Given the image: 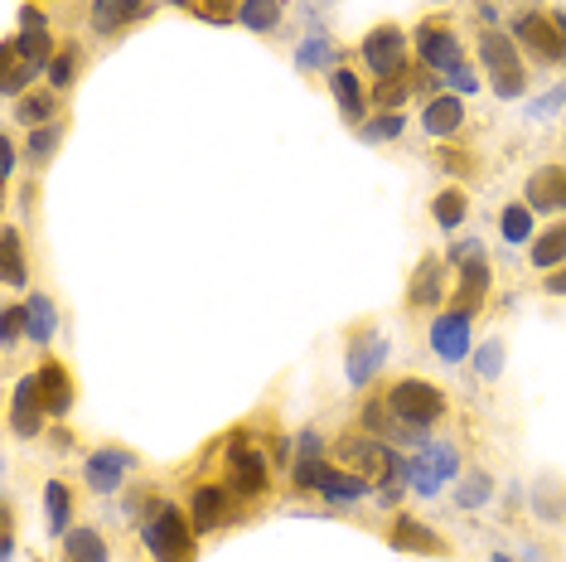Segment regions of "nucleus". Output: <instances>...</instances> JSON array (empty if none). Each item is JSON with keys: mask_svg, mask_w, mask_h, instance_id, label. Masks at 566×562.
<instances>
[{"mask_svg": "<svg viewBox=\"0 0 566 562\" xmlns=\"http://www.w3.org/2000/svg\"><path fill=\"white\" fill-rule=\"evenodd\" d=\"M329 456H334V466L358 470L364 480H373V495H378L382 504H397L402 490H411L407 456H402V446H392V441H378V437H368V431H344V437H334Z\"/></svg>", "mask_w": 566, "mask_h": 562, "instance_id": "nucleus-1", "label": "nucleus"}, {"mask_svg": "<svg viewBox=\"0 0 566 562\" xmlns=\"http://www.w3.org/2000/svg\"><path fill=\"white\" fill-rule=\"evenodd\" d=\"M140 548L150 562H195V519L179 504L156 500V509H146L140 519Z\"/></svg>", "mask_w": 566, "mask_h": 562, "instance_id": "nucleus-2", "label": "nucleus"}, {"mask_svg": "<svg viewBox=\"0 0 566 562\" xmlns=\"http://www.w3.org/2000/svg\"><path fill=\"white\" fill-rule=\"evenodd\" d=\"M474 49H480V69L489 79V93H499L504 102H523L527 93V69H523V49L513 44L509 30H480V40H474Z\"/></svg>", "mask_w": 566, "mask_h": 562, "instance_id": "nucleus-3", "label": "nucleus"}, {"mask_svg": "<svg viewBox=\"0 0 566 562\" xmlns=\"http://www.w3.org/2000/svg\"><path fill=\"white\" fill-rule=\"evenodd\" d=\"M388 407L402 422H411V427H421V431H431L436 422H446L450 417V398H446V388L441 383H431V378H421V374H407V378H397L388 393Z\"/></svg>", "mask_w": 566, "mask_h": 562, "instance_id": "nucleus-4", "label": "nucleus"}, {"mask_svg": "<svg viewBox=\"0 0 566 562\" xmlns=\"http://www.w3.org/2000/svg\"><path fill=\"white\" fill-rule=\"evenodd\" d=\"M223 461H228V485H233V495L242 504L262 500V495L272 490V461H266V451L248 437V431H233V437H228Z\"/></svg>", "mask_w": 566, "mask_h": 562, "instance_id": "nucleus-5", "label": "nucleus"}, {"mask_svg": "<svg viewBox=\"0 0 566 562\" xmlns=\"http://www.w3.org/2000/svg\"><path fill=\"white\" fill-rule=\"evenodd\" d=\"M388 354H392V344L378 325L349 330V340H344V383H349V388H368V383L388 368Z\"/></svg>", "mask_w": 566, "mask_h": 562, "instance_id": "nucleus-6", "label": "nucleus"}, {"mask_svg": "<svg viewBox=\"0 0 566 562\" xmlns=\"http://www.w3.org/2000/svg\"><path fill=\"white\" fill-rule=\"evenodd\" d=\"M509 34H513V44H518L523 54L537 63V69H566L562 30L552 24V15H543V10H523V15L513 20Z\"/></svg>", "mask_w": 566, "mask_h": 562, "instance_id": "nucleus-7", "label": "nucleus"}, {"mask_svg": "<svg viewBox=\"0 0 566 562\" xmlns=\"http://www.w3.org/2000/svg\"><path fill=\"white\" fill-rule=\"evenodd\" d=\"M427 344L431 354L450 368H460L474 354V315L465 311H436V321L427 325Z\"/></svg>", "mask_w": 566, "mask_h": 562, "instance_id": "nucleus-8", "label": "nucleus"}, {"mask_svg": "<svg viewBox=\"0 0 566 562\" xmlns=\"http://www.w3.org/2000/svg\"><path fill=\"white\" fill-rule=\"evenodd\" d=\"M189 519H195V533H213V529H223V523L242 519V500L233 495L228 480H203V485H195V495H189Z\"/></svg>", "mask_w": 566, "mask_h": 562, "instance_id": "nucleus-9", "label": "nucleus"}, {"mask_svg": "<svg viewBox=\"0 0 566 562\" xmlns=\"http://www.w3.org/2000/svg\"><path fill=\"white\" fill-rule=\"evenodd\" d=\"M407 54H411V40L397 24H378V30H368L364 44H358V59L368 63L373 79H397V73H407Z\"/></svg>", "mask_w": 566, "mask_h": 562, "instance_id": "nucleus-10", "label": "nucleus"}, {"mask_svg": "<svg viewBox=\"0 0 566 562\" xmlns=\"http://www.w3.org/2000/svg\"><path fill=\"white\" fill-rule=\"evenodd\" d=\"M136 470H140L136 451H126V446H97V451L83 461V480L93 495H117Z\"/></svg>", "mask_w": 566, "mask_h": 562, "instance_id": "nucleus-11", "label": "nucleus"}, {"mask_svg": "<svg viewBox=\"0 0 566 562\" xmlns=\"http://www.w3.org/2000/svg\"><path fill=\"white\" fill-rule=\"evenodd\" d=\"M450 296V262L427 252L417 267H411L407 281V311H441V301Z\"/></svg>", "mask_w": 566, "mask_h": 562, "instance_id": "nucleus-12", "label": "nucleus"}, {"mask_svg": "<svg viewBox=\"0 0 566 562\" xmlns=\"http://www.w3.org/2000/svg\"><path fill=\"white\" fill-rule=\"evenodd\" d=\"M358 422H364L368 437L392 441V446H407V451H421V446L431 441L421 427H411V422L397 417L392 407H388V398H368V403H364V417H358Z\"/></svg>", "mask_w": 566, "mask_h": 562, "instance_id": "nucleus-13", "label": "nucleus"}, {"mask_svg": "<svg viewBox=\"0 0 566 562\" xmlns=\"http://www.w3.org/2000/svg\"><path fill=\"white\" fill-rule=\"evenodd\" d=\"M411 49H417L421 69H431V73H450L455 63H465L460 34H455V30H446V24H421V30L411 34Z\"/></svg>", "mask_w": 566, "mask_h": 562, "instance_id": "nucleus-14", "label": "nucleus"}, {"mask_svg": "<svg viewBox=\"0 0 566 562\" xmlns=\"http://www.w3.org/2000/svg\"><path fill=\"white\" fill-rule=\"evenodd\" d=\"M44 422H49V407H44V393H40V374H24L10 393V431L15 437H44Z\"/></svg>", "mask_w": 566, "mask_h": 562, "instance_id": "nucleus-15", "label": "nucleus"}, {"mask_svg": "<svg viewBox=\"0 0 566 562\" xmlns=\"http://www.w3.org/2000/svg\"><path fill=\"white\" fill-rule=\"evenodd\" d=\"M523 199L533 214H562L566 219V165H537L523 185Z\"/></svg>", "mask_w": 566, "mask_h": 562, "instance_id": "nucleus-16", "label": "nucleus"}, {"mask_svg": "<svg viewBox=\"0 0 566 562\" xmlns=\"http://www.w3.org/2000/svg\"><path fill=\"white\" fill-rule=\"evenodd\" d=\"M388 543L397 553H421V558H450V543L441 533L431 529V523H421L417 514H397L388 523Z\"/></svg>", "mask_w": 566, "mask_h": 562, "instance_id": "nucleus-17", "label": "nucleus"}, {"mask_svg": "<svg viewBox=\"0 0 566 562\" xmlns=\"http://www.w3.org/2000/svg\"><path fill=\"white\" fill-rule=\"evenodd\" d=\"M329 93H334V107L344 112V122H349V126L368 122V87H364V79H358L349 63L329 69Z\"/></svg>", "mask_w": 566, "mask_h": 562, "instance_id": "nucleus-18", "label": "nucleus"}, {"mask_svg": "<svg viewBox=\"0 0 566 562\" xmlns=\"http://www.w3.org/2000/svg\"><path fill=\"white\" fill-rule=\"evenodd\" d=\"M460 126H465V97H455V93H436L427 107H421V132H427L431 140L460 136Z\"/></svg>", "mask_w": 566, "mask_h": 562, "instance_id": "nucleus-19", "label": "nucleus"}, {"mask_svg": "<svg viewBox=\"0 0 566 562\" xmlns=\"http://www.w3.org/2000/svg\"><path fill=\"white\" fill-rule=\"evenodd\" d=\"M489 281H494V272H489L484 252H480V258H470V262H460V287L450 291V311L474 315L484 305V296H489Z\"/></svg>", "mask_w": 566, "mask_h": 562, "instance_id": "nucleus-20", "label": "nucleus"}, {"mask_svg": "<svg viewBox=\"0 0 566 562\" xmlns=\"http://www.w3.org/2000/svg\"><path fill=\"white\" fill-rule=\"evenodd\" d=\"M146 15H156V6H132V0H93L87 24H93L97 40H112V34H122L132 20H146Z\"/></svg>", "mask_w": 566, "mask_h": 562, "instance_id": "nucleus-21", "label": "nucleus"}, {"mask_svg": "<svg viewBox=\"0 0 566 562\" xmlns=\"http://www.w3.org/2000/svg\"><path fill=\"white\" fill-rule=\"evenodd\" d=\"M319 495H325L329 509H354L358 500H368V495H373V480H364L358 470H344V466L329 461L325 480H319Z\"/></svg>", "mask_w": 566, "mask_h": 562, "instance_id": "nucleus-22", "label": "nucleus"}, {"mask_svg": "<svg viewBox=\"0 0 566 562\" xmlns=\"http://www.w3.org/2000/svg\"><path fill=\"white\" fill-rule=\"evenodd\" d=\"M40 374V393H44V407H49V417H69L73 413V403H78V388H73V374L63 368L59 360H49L34 368Z\"/></svg>", "mask_w": 566, "mask_h": 562, "instance_id": "nucleus-23", "label": "nucleus"}, {"mask_svg": "<svg viewBox=\"0 0 566 562\" xmlns=\"http://www.w3.org/2000/svg\"><path fill=\"white\" fill-rule=\"evenodd\" d=\"M24 335L34 340V350H49L59 335V305L49 291H30L24 296Z\"/></svg>", "mask_w": 566, "mask_h": 562, "instance_id": "nucleus-24", "label": "nucleus"}, {"mask_svg": "<svg viewBox=\"0 0 566 562\" xmlns=\"http://www.w3.org/2000/svg\"><path fill=\"white\" fill-rule=\"evenodd\" d=\"M63 562H112V548L102 539V529L73 523V529L63 533Z\"/></svg>", "mask_w": 566, "mask_h": 562, "instance_id": "nucleus-25", "label": "nucleus"}, {"mask_svg": "<svg viewBox=\"0 0 566 562\" xmlns=\"http://www.w3.org/2000/svg\"><path fill=\"white\" fill-rule=\"evenodd\" d=\"M527 258H533L537 272H557V267H566V219L547 223L543 233H537V242H527Z\"/></svg>", "mask_w": 566, "mask_h": 562, "instance_id": "nucleus-26", "label": "nucleus"}, {"mask_svg": "<svg viewBox=\"0 0 566 562\" xmlns=\"http://www.w3.org/2000/svg\"><path fill=\"white\" fill-rule=\"evenodd\" d=\"M494 495H499V485H494V476L489 470H465V476L455 480V504L465 509V514H480V509H489L494 504Z\"/></svg>", "mask_w": 566, "mask_h": 562, "instance_id": "nucleus-27", "label": "nucleus"}, {"mask_svg": "<svg viewBox=\"0 0 566 562\" xmlns=\"http://www.w3.org/2000/svg\"><path fill=\"white\" fill-rule=\"evenodd\" d=\"M0 272H6V287L10 291L30 287V267H24V238H20L15 223H6V233H0Z\"/></svg>", "mask_w": 566, "mask_h": 562, "instance_id": "nucleus-28", "label": "nucleus"}, {"mask_svg": "<svg viewBox=\"0 0 566 562\" xmlns=\"http://www.w3.org/2000/svg\"><path fill=\"white\" fill-rule=\"evenodd\" d=\"M499 238H504L509 248H523V242L537 238V214L527 209V199L504 204V209H499Z\"/></svg>", "mask_w": 566, "mask_h": 562, "instance_id": "nucleus-29", "label": "nucleus"}, {"mask_svg": "<svg viewBox=\"0 0 566 562\" xmlns=\"http://www.w3.org/2000/svg\"><path fill=\"white\" fill-rule=\"evenodd\" d=\"M339 63H344V54L334 49V40L325 30H311L301 44H295V69H305V73L311 69H339Z\"/></svg>", "mask_w": 566, "mask_h": 562, "instance_id": "nucleus-30", "label": "nucleus"}, {"mask_svg": "<svg viewBox=\"0 0 566 562\" xmlns=\"http://www.w3.org/2000/svg\"><path fill=\"white\" fill-rule=\"evenodd\" d=\"M44 514H49V539L63 543V533L73 529V490L63 480L44 485Z\"/></svg>", "mask_w": 566, "mask_h": 562, "instance_id": "nucleus-31", "label": "nucleus"}, {"mask_svg": "<svg viewBox=\"0 0 566 562\" xmlns=\"http://www.w3.org/2000/svg\"><path fill=\"white\" fill-rule=\"evenodd\" d=\"M465 214H470V195L460 185H450L441 189V195L431 199V219L441 233H460V223H465Z\"/></svg>", "mask_w": 566, "mask_h": 562, "instance_id": "nucleus-32", "label": "nucleus"}, {"mask_svg": "<svg viewBox=\"0 0 566 562\" xmlns=\"http://www.w3.org/2000/svg\"><path fill=\"white\" fill-rule=\"evenodd\" d=\"M533 519H543V523H562L566 519V485L557 476H537V485H533Z\"/></svg>", "mask_w": 566, "mask_h": 562, "instance_id": "nucleus-33", "label": "nucleus"}, {"mask_svg": "<svg viewBox=\"0 0 566 562\" xmlns=\"http://www.w3.org/2000/svg\"><path fill=\"white\" fill-rule=\"evenodd\" d=\"M281 20H286V0H242L238 24L252 34H276Z\"/></svg>", "mask_w": 566, "mask_h": 562, "instance_id": "nucleus-34", "label": "nucleus"}, {"mask_svg": "<svg viewBox=\"0 0 566 562\" xmlns=\"http://www.w3.org/2000/svg\"><path fill=\"white\" fill-rule=\"evenodd\" d=\"M6 54H15L24 63H40V69H49L59 54V44L49 40V30H20L15 40H6Z\"/></svg>", "mask_w": 566, "mask_h": 562, "instance_id": "nucleus-35", "label": "nucleus"}, {"mask_svg": "<svg viewBox=\"0 0 566 562\" xmlns=\"http://www.w3.org/2000/svg\"><path fill=\"white\" fill-rule=\"evenodd\" d=\"M417 93V73H397V79H378L368 87V97H373V107L378 112H402V102Z\"/></svg>", "mask_w": 566, "mask_h": 562, "instance_id": "nucleus-36", "label": "nucleus"}, {"mask_svg": "<svg viewBox=\"0 0 566 562\" xmlns=\"http://www.w3.org/2000/svg\"><path fill=\"white\" fill-rule=\"evenodd\" d=\"M15 122L20 126H49V122H59V93H24L15 97Z\"/></svg>", "mask_w": 566, "mask_h": 562, "instance_id": "nucleus-37", "label": "nucleus"}, {"mask_svg": "<svg viewBox=\"0 0 566 562\" xmlns=\"http://www.w3.org/2000/svg\"><path fill=\"white\" fill-rule=\"evenodd\" d=\"M83 73V44H59L54 63H49V87L54 93H63V87H73Z\"/></svg>", "mask_w": 566, "mask_h": 562, "instance_id": "nucleus-38", "label": "nucleus"}, {"mask_svg": "<svg viewBox=\"0 0 566 562\" xmlns=\"http://www.w3.org/2000/svg\"><path fill=\"white\" fill-rule=\"evenodd\" d=\"M402 132H407L402 112H373V117L358 126V140H368V146H382V140H397Z\"/></svg>", "mask_w": 566, "mask_h": 562, "instance_id": "nucleus-39", "label": "nucleus"}, {"mask_svg": "<svg viewBox=\"0 0 566 562\" xmlns=\"http://www.w3.org/2000/svg\"><path fill=\"white\" fill-rule=\"evenodd\" d=\"M0 59H6V97H24L30 83L40 79V73H49V69H40V63H24L15 54H6V49H0Z\"/></svg>", "mask_w": 566, "mask_h": 562, "instance_id": "nucleus-40", "label": "nucleus"}, {"mask_svg": "<svg viewBox=\"0 0 566 562\" xmlns=\"http://www.w3.org/2000/svg\"><path fill=\"white\" fill-rule=\"evenodd\" d=\"M63 146V122H49V126H34L30 140H24V150H30L34 165H49L54 160V150Z\"/></svg>", "mask_w": 566, "mask_h": 562, "instance_id": "nucleus-41", "label": "nucleus"}, {"mask_svg": "<svg viewBox=\"0 0 566 562\" xmlns=\"http://www.w3.org/2000/svg\"><path fill=\"white\" fill-rule=\"evenodd\" d=\"M504 340H484V344H474V354H470V360H474V374H480L484 383H494L499 374H504Z\"/></svg>", "mask_w": 566, "mask_h": 562, "instance_id": "nucleus-42", "label": "nucleus"}, {"mask_svg": "<svg viewBox=\"0 0 566 562\" xmlns=\"http://www.w3.org/2000/svg\"><path fill=\"white\" fill-rule=\"evenodd\" d=\"M441 83H446L455 97H474V93H484V73L474 69V63H455L450 73H441Z\"/></svg>", "mask_w": 566, "mask_h": 562, "instance_id": "nucleus-43", "label": "nucleus"}, {"mask_svg": "<svg viewBox=\"0 0 566 562\" xmlns=\"http://www.w3.org/2000/svg\"><path fill=\"white\" fill-rule=\"evenodd\" d=\"M195 15L203 24H233L242 15V0H195Z\"/></svg>", "mask_w": 566, "mask_h": 562, "instance_id": "nucleus-44", "label": "nucleus"}, {"mask_svg": "<svg viewBox=\"0 0 566 562\" xmlns=\"http://www.w3.org/2000/svg\"><path fill=\"white\" fill-rule=\"evenodd\" d=\"M295 461H325V431H295Z\"/></svg>", "mask_w": 566, "mask_h": 562, "instance_id": "nucleus-45", "label": "nucleus"}, {"mask_svg": "<svg viewBox=\"0 0 566 562\" xmlns=\"http://www.w3.org/2000/svg\"><path fill=\"white\" fill-rule=\"evenodd\" d=\"M20 335H24V305L10 301L6 311H0V340H6V350H15Z\"/></svg>", "mask_w": 566, "mask_h": 562, "instance_id": "nucleus-46", "label": "nucleus"}, {"mask_svg": "<svg viewBox=\"0 0 566 562\" xmlns=\"http://www.w3.org/2000/svg\"><path fill=\"white\" fill-rule=\"evenodd\" d=\"M562 102H566V87L557 83V87H547L543 97H533V102H527V117H533V122H547V117H557V107H562Z\"/></svg>", "mask_w": 566, "mask_h": 562, "instance_id": "nucleus-47", "label": "nucleus"}, {"mask_svg": "<svg viewBox=\"0 0 566 562\" xmlns=\"http://www.w3.org/2000/svg\"><path fill=\"white\" fill-rule=\"evenodd\" d=\"M436 160H441V170H450V175H474L470 150H455V146H446V140H441V150H436Z\"/></svg>", "mask_w": 566, "mask_h": 562, "instance_id": "nucleus-48", "label": "nucleus"}, {"mask_svg": "<svg viewBox=\"0 0 566 562\" xmlns=\"http://www.w3.org/2000/svg\"><path fill=\"white\" fill-rule=\"evenodd\" d=\"M480 242H474V238H460V242H450V252H446V262L450 267H460V262H470V258H480Z\"/></svg>", "mask_w": 566, "mask_h": 562, "instance_id": "nucleus-49", "label": "nucleus"}, {"mask_svg": "<svg viewBox=\"0 0 566 562\" xmlns=\"http://www.w3.org/2000/svg\"><path fill=\"white\" fill-rule=\"evenodd\" d=\"M20 30H49V15L40 6H24L20 10Z\"/></svg>", "mask_w": 566, "mask_h": 562, "instance_id": "nucleus-50", "label": "nucleus"}, {"mask_svg": "<svg viewBox=\"0 0 566 562\" xmlns=\"http://www.w3.org/2000/svg\"><path fill=\"white\" fill-rule=\"evenodd\" d=\"M10 558H15V523L6 514V523H0V562H10Z\"/></svg>", "mask_w": 566, "mask_h": 562, "instance_id": "nucleus-51", "label": "nucleus"}, {"mask_svg": "<svg viewBox=\"0 0 566 562\" xmlns=\"http://www.w3.org/2000/svg\"><path fill=\"white\" fill-rule=\"evenodd\" d=\"M0 156H6V165H0V170H6V180H15V160H20L15 136H6V140H0Z\"/></svg>", "mask_w": 566, "mask_h": 562, "instance_id": "nucleus-52", "label": "nucleus"}, {"mask_svg": "<svg viewBox=\"0 0 566 562\" xmlns=\"http://www.w3.org/2000/svg\"><path fill=\"white\" fill-rule=\"evenodd\" d=\"M543 291H547V296H566V267H557V272H547Z\"/></svg>", "mask_w": 566, "mask_h": 562, "instance_id": "nucleus-53", "label": "nucleus"}, {"mask_svg": "<svg viewBox=\"0 0 566 562\" xmlns=\"http://www.w3.org/2000/svg\"><path fill=\"white\" fill-rule=\"evenodd\" d=\"M49 437H54V451H69V437H73V431H63V427H54V431H49Z\"/></svg>", "mask_w": 566, "mask_h": 562, "instance_id": "nucleus-54", "label": "nucleus"}, {"mask_svg": "<svg viewBox=\"0 0 566 562\" xmlns=\"http://www.w3.org/2000/svg\"><path fill=\"white\" fill-rule=\"evenodd\" d=\"M552 24L562 30V44H566V10H552Z\"/></svg>", "mask_w": 566, "mask_h": 562, "instance_id": "nucleus-55", "label": "nucleus"}, {"mask_svg": "<svg viewBox=\"0 0 566 562\" xmlns=\"http://www.w3.org/2000/svg\"><path fill=\"white\" fill-rule=\"evenodd\" d=\"M489 562H513V558H509V553H494V558H489Z\"/></svg>", "mask_w": 566, "mask_h": 562, "instance_id": "nucleus-56", "label": "nucleus"}, {"mask_svg": "<svg viewBox=\"0 0 566 562\" xmlns=\"http://www.w3.org/2000/svg\"><path fill=\"white\" fill-rule=\"evenodd\" d=\"M132 6H150V0H132Z\"/></svg>", "mask_w": 566, "mask_h": 562, "instance_id": "nucleus-57", "label": "nucleus"}, {"mask_svg": "<svg viewBox=\"0 0 566 562\" xmlns=\"http://www.w3.org/2000/svg\"><path fill=\"white\" fill-rule=\"evenodd\" d=\"M431 6H450V0H431Z\"/></svg>", "mask_w": 566, "mask_h": 562, "instance_id": "nucleus-58", "label": "nucleus"}, {"mask_svg": "<svg viewBox=\"0 0 566 562\" xmlns=\"http://www.w3.org/2000/svg\"><path fill=\"white\" fill-rule=\"evenodd\" d=\"M175 6H185V0H175Z\"/></svg>", "mask_w": 566, "mask_h": 562, "instance_id": "nucleus-59", "label": "nucleus"}]
</instances>
